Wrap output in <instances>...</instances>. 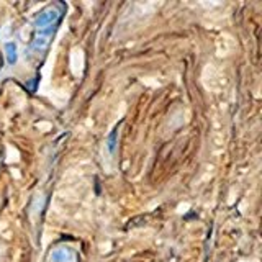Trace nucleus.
I'll return each mask as SVG.
<instances>
[{"label": "nucleus", "mask_w": 262, "mask_h": 262, "mask_svg": "<svg viewBox=\"0 0 262 262\" xmlns=\"http://www.w3.org/2000/svg\"><path fill=\"white\" fill-rule=\"evenodd\" d=\"M48 46V39L46 38H38L34 43H33V48H36V49H43Z\"/></svg>", "instance_id": "3"}, {"label": "nucleus", "mask_w": 262, "mask_h": 262, "mask_svg": "<svg viewBox=\"0 0 262 262\" xmlns=\"http://www.w3.org/2000/svg\"><path fill=\"white\" fill-rule=\"evenodd\" d=\"M58 18V12H54V10H48V12L41 13L36 21H34V25L38 26V28H44V26H51L52 21Z\"/></svg>", "instance_id": "1"}, {"label": "nucleus", "mask_w": 262, "mask_h": 262, "mask_svg": "<svg viewBox=\"0 0 262 262\" xmlns=\"http://www.w3.org/2000/svg\"><path fill=\"white\" fill-rule=\"evenodd\" d=\"M5 51L8 64H15L17 62V44L15 43H5Z\"/></svg>", "instance_id": "2"}, {"label": "nucleus", "mask_w": 262, "mask_h": 262, "mask_svg": "<svg viewBox=\"0 0 262 262\" xmlns=\"http://www.w3.org/2000/svg\"><path fill=\"white\" fill-rule=\"evenodd\" d=\"M115 139H116V131L110 134V151H115Z\"/></svg>", "instance_id": "4"}]
</instances>
